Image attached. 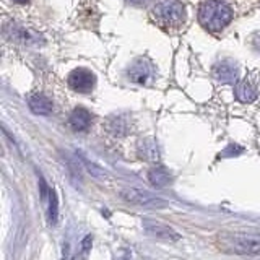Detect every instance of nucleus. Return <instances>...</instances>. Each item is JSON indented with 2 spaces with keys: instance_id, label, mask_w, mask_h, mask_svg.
Returning a JSON list of instances; mask_svg holds the SVG:
<instances>
[{
  "instance_id": "obj_1",
  "label": "nucleus",
  "mask_w": 260,
  "mask_h": 260,
  "mask_svg": "<svg viewBox=\"0 0 260 260\" xmlns=\"http://www.w3.org/2000/svg\"><path fill=\"white\" fill-rule=\"evenodd\" d=\"M234 18V10L226 0H203L199 7V23L208 32H221Z\"/></svg>"
},
{
  "instance_id": "obj_2",
  "label": "nucleus",
  "mask_w": 260,
  "mask_h": 260,
  "mask_svg": "<svg viewBox=\"0 0 260 260\" xmlns=\"http://www.w3.org/2000/svg\"><path fill=\"white\" fill-rule=\"evenodd\" d=\"M151 18L165 31H179L187 21V8L181 0H156L151 7Z\"/></svg>"
},
{
  "instance_id": "obj_3",
  "label": "nucleus",
  "mask_w": 260,
  "mask_h": 260,
  "mask_svg": "<svg viewBox=\"0 0 260 260\" xmlns=\"http://www.w3.org/2000/svg\"><path fill=\"white\" fill-rule=\"evenodd\" d=\"M216 246L224 252H234V254H258L260 234L221 233L216 236Z\"/></svg>"
},
{
  "instance_id": "obj_4",
  "label": "nucleus",
  "mask_w": 260,
  "mask_h": 260,
  "mask_svg": "<svg viewBox=\"0 0 260 260\" xmlns=\"http://www.w3.org/2000/svg\"><path fill=\"white\" fill-rule=\"evenodd\" d=\"M125 75L135 85H150L156 78V67L146 57H137L127 67Z\"/></svg>"
},
{
  "instance_id": "obj_5",
  "label": "nucleus",
  "mask_w": 260,
  "mask_h": 260,
  "mask_svg": "<svg viewBox=\"0 0 260 260\" xmlns=\"http://www.w3.org/2000/svg\"><path fill=\"white\" fill-rule=\"evenodd\" d=\"M120 197L128 203H134V205L145 207V208H162L168 205V203L162 199H159L158 195H154L148 190H143V189H135V187L122 189Z\"/></svg>"
},
{
  "instance_id": "obj_6",
  "label": "nucleus",
  "mask_w": 260,
  "mask_h": 260,
  "mask_svg": "<svg viewBox=\"0 0 260 260\" xmlns=\"http://www.w3.org/2000/svg\"><path fill=\"white\" fill-rule=\"evenodd\" d=\"M67 85L73 89L75 93L80 94H88L91 93L96 86V75L85 67H78L72 70L67 77Z\"/></svg>"
},
{
  "instance_id": "obj_7",
  "label": "nucleus",
  "mask_w": 260,
  "mask_h": 260,
  "mask_svg": "<svg viewBox=\"0 0 260 260\" xmlns=\"http://www.w3.org/2000/svg\"><path fill=\"white\" fill-rule=\"evenodd\" d=\"M213 77L219 83L234 85L239 81V67L231 59H223L213 65Z\"/></svg>"
},
{
  "instance_id": "obj_8",
  "label": "nucleus",
  "mask_w": 260,
  "mask_h": 260,
  "mask_svg": "<svg viewBox=\"0 0 260 260\" xmlns=\"http://www.w3.org/2000/svg\"><path fill=\"white\" fill-rule=\"evenodd\" d=\"M143 230L146 234L153 236V238H158L162 241H171L176 242L181 239V234H179L174 228H171L168 224H162L159 221H150V219H145L143 221Z\"/></svg>"
},
{
  "instance_id": "obj_9",
  "label": "nucleus",
  "mask_w": 260,
  "mask_h": 260,
  "mask_svg": "<svg viewBox=\"0 0 260 260\" xmlns=\"http://www.w3.org/2000/svg\"><path fill=\"white\" fill-rule=\"evenodd\" d=\"M93 124V116L91 112H89L88 109L81 108V106H78V108H75L69 116V127L73 130V132H86V130L91 127Z\"/></svg>"
},
{
  "instance_id": "obj_10",
  "label": "nucleus",
  "mask_w": 260,
  "mask_h": 260,
  "mask_svg": "<svg viewBox=\"0 0 260 260\" xmlns=\"http://www.w3.org/2000/svg\"><path fill=\"white\" fill-rule=\"evenodd\" d=\"M234 94L236 98L244 103V104H249L252 101L257 100L258 96V88H257V83L255 81H252L249 77L239 80L238 83H236V88H234Z\"/></svg>"
},
{
  "instance_id": "obj_11",
  "label": "nucleus",
  "mask_w": 260,
  "mask_h": 260,
  "mask_svg": "<svg viewBox=\"0 0 260 260\" xmlns=\"http://www.w3.org/2000/svg\"><path fill=\"white\" fill-rule=\"evenodd\" d=\"M28 106L31 112H35L36 116H49L54 111V103L49 96L43 93H32L28 96Z\"/></svg>"
},
{
  "instance_id": "obj_12",
  "label": "nucleus",
  "mask_w": 260,
  "mask_h": 260,
  "mask_svg": "<svg viewBox=\"0 0 260 260\" xmlns=\"http://www.w3.org/2000/svg\"><path fill=\"white\" fill-rule=\"evenodd\" d=\"M5 31H12V35H7L15 43H21V44H38L39 43V35H36L35 31L26 28V26H20V24H10V26H5Z\"/></svg>"
},
{
  "instance_id": "obj_13",
  "label": "nucleus",
  "mask_w": 260,
  "mask_h": 260,
  "mask_svg": "<svg viewBox=\"0 0 260 260\" xmlns=\"http://www.w3.org/2000/svg\"><path fill=\"white\" fill-rule=\"evenodd\" d=\"M148 181L151 182V185H154L156 189H162V187L169 185L173 182V174L171 171H168L166 168H153L148 173Z\"/></svg>"
},
{
  "instance_id": "obj_14",
  "label": "nucleus",
  "mask_w": 260,
  "mask_h": 260,
  "mask_svg": "<svg viewBox=\"0 0 260 260\" xmlns=\"http://www.w3.org/2000/svg\"><path fill=\"white\" fill-rule=\"evenodd\" d=\"M128 128H130V120L124 114L112 116L108 119V130L112 135H127Z\"/></svg>"
},
{
  "instance_id": "obj_15",
  "label": "nucleus",
  "mask_w": 260,
  "mask_h": 260,
  "mask_svg": "<svg viewBox=\"0 0 260 260\" xmlns=\"http://www.w3.org/2000/svg\"><path fill=\"white\" fill-rule=\"evenodd\" d=\"M140 156L146 161H156L158 159V148L153 140H145L140 143Z\"/></svg>"
},
{
  "instance_id": "obj_16",
  "label": "nucleus",
  "mask_w": 260,
  "mask_h": 260,
  "mask_svg": "<svg viewBox=\"0 0 260 260\" xmlns=\"http://www.w3.org/2000/svg\"><path fill=\"white\" fill-rule=\"evenodd\" d=\"M49 210H47V219L51 224H55L59 219V200H57V193L54 189H51V195H49Z\"/></svg>"
},
{
  "instance_id": "obj_17",
  "label": "nucleus",
  "mask_w": 260,
  "mask_h": 260,
  "mask_svg": "<svg viewBox=\"0 0 260 260\" xmlns=\"http://www.w3.org/2000/svg\"><path fill=\"white\" fill-rule=\"evenodd\" d=\"M65 162H67V168H69V174H70V179L75 184H78L81 181V166L78 165V161L75 158H70L67 156L65 158Z\"/></svg>"
},
{
  "instance_id": "obj_18",
  "label": "nucleus",
  "mask_w": 260,
  "mask_h": 260,
  "mask_svg": "<svg viewBox=\"0 0 260 260\" xmlns=\"http://www.w3.org/2000/svg\"><path fill=\"white\" fill-rule=\"evenodd\" d=\"M85 166L89 171V174L94 176L96 179H100V181H109V176L106 174V171L101 169L100 166H96V165H93V162H89V161H85Z\"/></svg>"
},
{
  "instance_id": "obj_19",
  "label": "nucleus",
  "mask_w": 260,
  "mask_h": 260,
  "mask_svg": "<svg viewBox=\"0 0 260 260\" xmlns=\"http://www.w3.org/2000/svg\"><path fill=\"white\" fill-rule=\"evenodd\" d=\"M236 146H238V145H230V151H224L223 156H238V154H241L242 153V148L236 150Z\"/></svg>"
},
{
  "instance_id": "obj_20",
  "label": "nucleus",
  "mask_w": 260,
  "mask_h": 260,
  "mask_svg": "<svg viewBox=\"0 0 260 260\" xmlns=\"http://www.w3.org/2000/svg\"><path fill=\"white\" fill-rule=\"evenodd\" d=\"M148 2L150 0H125V4L132 7H145Z\"/></svg>"
},
{
  "instance_id": "obj_21",
  "label": "nucleus",
  "mask_w": 260,
  "mask_h": 260,
  "mask_svg": "<svg viewBox=\"0 0 260 260\" xmlns=\"http://www.w3.org/2000/svg\"><path fill=\"white\" fill-rule=\"evenodd\" d=\"M91 242H93V238H91V236H86L85 241L81 242V249H83V252H88V249L91 247Z\"/></svg>"
},
{
  "instance_id": "obj_22",
  "label": "nucleus",
  "mask_w": 260,
  "mask_h": 260,
  "mask_svg": "<svg viewBox=\"0 0 260 260\" xmlns=\"http://www.w3.org/2000/svg\"><path fill=\"white\" fill-rule=\"evenodd\" d=\"M13 2H15V4H28L29 0H13Z\"/></svg>"
},
{
  "instance_id": "obj_23",
  "label": "nucleus",
  "mask_w": 260,
  "mask_h": 260,
  "mask_svg": "<svg viewBox=\"0 0 260 260\" xmlns=\"http://www.w3.org/2000/svg\"><path fill=\"white\" fill-rule=\"evenodd\" d=\"M120 260H130V257H128V255H124V257H122Z\"/></svg>"
}]
</instances>
